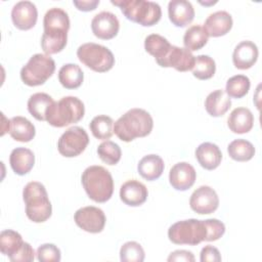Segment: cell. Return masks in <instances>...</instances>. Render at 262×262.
Returning a JSON list of instances; mask_svg holds the SVG:
<instances>
[{"instance_id":"15","label":"cell","mask_w":262,"mask_h":262,"mask_svg":"<svg viewBox=\"0 0 262 262\" xmlns=\"http://www.w3.org/2000/svg\"><path fill=\"white\" fill-rule=\"evenodd\" d=\"M38 18L36 5L31 1H19L12 7L11 19L13 25L23 31L32 29Z\"/></svg>"},{"instance_id":"31","label":"cell","mask_w":262,"mask_h":262,"mask_svg":"<svg viewBox=\"0 0 262 262\" xmlns=\"http://www.w3.org/2000/svg\"><path fill=\"white\" fill-rule=\"evenodd\" d=\"M24 244L21 235L12 230V229H5L2 230L0 233V251L3 255L11 258L14 256Z\"/></svg>"},{"instance_id":"11","label":"cell","mask_w":262,"mask_h":262,"mask_svg":"<svg viewBox=\"0 0 262 262\" xmlns=\"http://www.w3.org/2000/svg\"><path fill=\"white\" fill-rule=\"evenodd\" d=\"M74 219L81 229L90 233L101 232L106 221L103 211L94 206L80 208L76 211Z\"/></svg>"},{"instance_id":"43","label":"cell","mask_w":262,"mask_h":262,"mask_svg":"<svg viewBox=\"0 0 262 262\" xmlns=\"http://www.w3.org/2000/svg\"><path fill=\"white\" fill-rule=\"evenodd\" d=\"M74 5L81 11H91L94 10L99 4V0H82L73 1Z\"/></svg>"},{"instance_id":"5","label":"cell","mask_w":262,"mask_h":262,"mask_svg":"<svg viewBox=\"0 0 262 262\" xmlns=\"http://www.w3.org/2000/svg\"><path fill=\"white\" fill-rule=\"evenodd\" d=\"M112 4L119 6L127 19L143 27L156 25L162 16L161 6L145 0H112Z\"/></svg>"},{"instance_id":"12","label":"cell","mask_w":262,"mask_h":262,"mask_svg":"<svg viewBox=\"0 0 262 262\" xmlns=\"http://www.w3.org/2000/svg\"><path fill=\"white\" fill-rule=\"evenodd\" d=\"M189 206L191 210L198 214H211L217 210L219 198L212 187L202 185L191 193Z\"/></svg>"},{"instance_id":"2","label":"cell","mask_w":262,"mask_h":262,"mask_svg":"<svg viewBox=\"0 0 262 262\" xmlns=\"http://www.w3.org/2000/svg\"><path fill=\"white\" fill-rule=\"evenodd\" d=\"M154 127V120L148 112L142 108H131L114 124V132L119 139L130 142L137 137L147 136Z\"/></svg>"},{"instance_id":"26","label":"cell","mask_w":262,"mask_h":262,"mask_svg":"<svg viewBox=\"0 0 262 262\" xmlns=\"http://www.w3.org/2000/svg\"><path fill=\"white\" fill-rule=\"evenodd\" d=\"M8 132L14 140L20 142L31 141L36 134L35 126L27 118L21 116L10 119Z\"/></svg>"},{"instance_id":"9","label":"cell","mask_w":262,"mask_h":262,"mask_svg":"<svg viewBox=\"0 0 262 262\" xmlns=\"http://www.w3.org/2000/svg\"><path fill=\"white\" fill-rule=\"evenodd\" d=\"M79 60L97 73H105L115 64L113 52L105 46L93 42L84 43L77 49Z\"/></svg>"},{"instance_id":"42","label":"cell","mask_w":262,"mask_h":262,"mask_svg":"<svg viewBox=\"0 0 262 262\" xmlns=\"http://www.w3.org/2000/svg\"><path fill=\"white\" fill-rule=\"evenodd\" d=\"M169 262H172V261H185V262H193L195 259H194V256L193 254L190 252V251H186V250H176L174 252H172L168 259H167Z\"/></svg>"},{"instance_id":"28","label":"cell","mask_w":262,"mask_h":262,"mask_svg":"<svg viewBox=\"0 0 262 262\" xmlns=\"http://www.w3.org/2000/svg\"><path fill=\"white\" fill-rule=\"evenodd\" d=\"M58 80L64 88L76 89L82 85L84 74L78 64L66 63L58 71Z\"/></svg>"},{"instance_id":"29","label":"cell","mask_w":262,"mask_h":262,"mask_svg":"<svg viewBox=\"0 0 262 262\" xmlns=\"http://www.w3.org/2000/svg\"><path fill=\"white\" fill-rule=\"evenodd\" d=\"M208 34L203 26L194 25L188 28L183 36L184 48L191 51L202 49L208 42Z\"/></svg>"},{"instance_id":"18","label":"cell","mask_w":262,"mask_h":262,"mask_svg":"<svg viewBox=\"0 0 262 262\" xmlns=\"http://www.w3.org/2000/svg\"><path fill=\"white\" fill-rule=\"evenodd\" d=\"M168 15L174 26L183 28L193 20L194 8L189 1L171 0L168 4Z\"/></svg>"},{"instance_id":"32","label":"cell","mask_w":262,"mask_h":262,"mask_svg":"<svg viewBox=\"0 0 262 262\" xmlns=\"http://www.w3.org/2000/svg\"><path fill=\"white\" fill-rule=\"evenodd\" d=\"M229 157L237 162L250 161L255 155L254 145L246 139H235L227 146Z\"/></svg>"},{"instance_id":"17","label":"cell","mask_w":262,"mask_h":262,"mask_svg":"<svg viewBox=\"0 0 262 262\" xmlns=\"http://www.w3.org/2000/svg\"><path fill=\"white\" fill-rule=\"evenodd\" d=\"M148 195L146 186L138 180H128L120 188V199L123 203L131 207L142 205Z\"/></svg>"},{"instance_id":"19","label":"cell","mask_w":262,"mask_h":262,"mask_svg":"<svg viewBox=\"0 0 262 262\" xmlns=\"http://www.w3.org/2000/svg\"><path fill=\"white\" fill-rule=\"evenodd\" d=\"M258 47L252 41L239 42L232 53V61L236 69L248 70L252 68L258 58Z\"/></svg>"},{"instance_id":"36","label":"cell","mask_w":262,"mask_h":262,"mask_svg":"<svg viewBox=\"0 0 262 262\" xmlns=\"http://www.w3.org/2000/svg\"><path fill=\"white\" fill-rule=\"evenodd\" d=\"M97 154L102 162L111 166L118 164L122 156L120 146L111 140L100 143L97 147Z\"/></svg>"},{"instance_id":"23","label":"cell","mask_w":262,"mask_h":262,"mask_svg":"<svg viewBox=\"0 0 262 262\" xmlns=\"http://www.w3.org/2000/svg\"><path fill=\"white\" fill-rule=\"evenodd\" d=\"M254 125V116L252 112L247 107H236L234 108L228 119L227 126L233 132L237 134H243L249 132Z\"/></svg>"},{"instance_id":"39","label":"cell","mask_w":262,"mask_h":262,"mask_svg":"<svg viewBox=\"0 0 262 262\" xmlns=\"http://www.w3.org/2000/svg\"><path fill=\"white\" fill-rule=\"evenodd\" d=\"M206 225L208 229V235L206 238V242H214L219 239L225 232V225L223 222H221L218 219L212 218L207 219Z\"/></svg>"},{"instance_id":"3","label":"cell","mask_w":262,"mask_h":262,"mask_svg":"<svg viewBox=\"0 0 262 262\" xmlns=\"http://www.w3.org/2000/svg\"><path fill=\"white\" fill-rule=\"evenodd\" d=\"M81 181L87 195L96 203L107 202L114 192L112 174L102 166L93 165L86 168Z\"/></svg>"},{"instance_id":"30","label":"cell","mask_w":262,"mask_h":262,"mask_svg":"<svg viewBox=\"0 0 262 262\" xmlns=\"http://www.w3.org/2000/svg\"><path fill=\"white\" fill-rule=\"evenodd\" d=\"M171 46L170 42L159 34H150L144 40L145 51L152 55L157 62L167 55Z\"/></svg>"},{"instance_id":"38","label":"cell","mask_w":262,"mask_h":262,"mask_svg":"<svg viewBox=\"0 0 262 262\" xmlns=\"http://www.w3.org/2000/svg\"><path fill=\"white\" fill-rule=\"evenodd\" d=\"M37 259L41 262H58L61 259L60 250L53 244H43L37 249Z\"/></svg>"},{"instance_id":"27","label":"cell","mask_w":262,"mask_h":262,"mask_svg":"<svg viewBox=\"0 0 262 262\" xmlns=\"http://www.w3.org/2000/svg\"><path fill=\"white\" fill-rule=\"evenodd\" d=\"M53 103L54 100L49 94L38 92L30 96L28 100V111L36 120L46 121L47 112Z\"/></svg>"},{"instance_id":"24","label":"cell","mask_w":262,"mask_h":262,"mask_svg":"<svg viewBox=\"0 0 262 262\" xmlns=\"http://www.w3.org/2000/svg\"><path fill=\"white\" fill-rule=\"evenodd\" d=\"M164 161L158 155L144 156L139 161L137 166L139 175L148 181H152L160 178V176L164 172Z\"/></svg>"},{"instance_id":"20","label":"cell","mask_w":262,"mask_h":262,"mask_svg":"<svg viewBox=\"0 0 262 262\" xmlns=\"http://www.w3.org/2000/svg\"><path fill=\"white\" fill-rule=\"evenodd\" d=\"M232 17L225 10H219L211 13L204 24L208 36L220 37L227 34L232 28Z\"/></svg>"},{"instance_id":"16","label":"cell","mask_w":262,"mask_h":262,"mask_svg":"<svg viewBox=\"0 0 262 262\" xmlns=\"http://www.w3.org/2000/svg\"><path fill=\"white\" fill-rule=\"evenodd\" d=\"M196 172L194 168L186 163L180 162L175 164L169 173V181L176 190L184 191L189 189L195 182Z\"/></svg>"},{"instance_id":"41","label":"cell","mask_w":262,"mask_h":262,"mask_svg":"<svg viewBox=\"0 0 262 262\" xmlns=\"http://www.w3.org/2000/svg\"><path fill=\"white\" fill-rule=\"evenodd\" d=\"M200 260L201 262H220L221 255L217 248L208 245L202 249Z\"/></svg>"},{"instance_id":"33","label":"cell","mask_w":262,"mask_h":262,"mask_svg":"<svg viewBox=\"0 0 262 262\" xmlns=\"http://www.w3.org/2000/svg\"><path fill=\"white\" fill-rule=\"evenodd\" d=\"M89 128L95 138L106 140L114 133V121L106 115H99L91 120Z\"/></svg>"},{"instance_id":"34","label":"cell","mask_w":262,"mask_h":262,"mask_svg":"<svg viewBox=\"0 0 262 262\" xmlns=\"http://www.w3.org/2000/svg\"><path fill=\"white\" fill-rule=\"evenodd\" d=\"M250 79L245 75H235L226 82L225 92L229 97L242 98L250 90Z\"/></svg>"},{"instance_id":"21","label":"cell","mask_w":262,"mask_h":262,"mask_svg":"<svg viewBox=\"0 0 262 262\" xmlns=\"http://www.w3.org/2000/svg\"><path fill=\"white\" fill-rule=\"evenodd\" d=\"M195 158L204 169L214 170L221 163L222 152L215 143L203 142L195 149Z\"/></svg>"},{"instance_id":"6","label":"cell","mask_w":262,"mask_h":262,"mask_svg":"<svg viewBox=\"0 0 262 262\" xmlns=\"http://www.w3.org/2000/svg\"><path fill=\"white\" fill-rule=\"evenodd\" d=\"M85 114V106L81 99L76 96H64L49 107L46 121L49 125L57 128L79 122Z\"/></svg>"},{"instance_id":"10","label":"cell","mask_w":262,"mask_h":262,"mask_svg":"<svg viewBox=\"0 0 262 262\" xmlns=\"http://www.w3.org/2000/svg\"><path fill=\"white\" fill-rule=\"evenodd\" d=\"M89 143L87 132L79 126H73L66 130L58 139L57 149L66 158H74L81 155Z\"/></svg>"},{"instance_id":"37","label":"cell","mask_w":262,"mask_h":262,"mask_svg":"<svg viewBox=\"0 0 262 262\" xmlns=\"http://www.w3.org/2000/svg\"><path fill=\"white\" fill-rule=\"evenodd\" d=\"M144 257V250L137 242H127L120 249L122 262H142Z\"/></svg>"},{"instance_id":"13","label":"cell","mask_w":262,"mask_h":262,"mask_svg":"<svg viewBox=\"0 0 262 262\" xmlns=\"http://www.w3.org/2000/svg\"><path fill=\"white\" fill-rule=\"evenodd\" d=\"M119 29L118 17L110 11H101L94 15L91 20V30L94 36L102 40H110L116 37Z\"/></svg>"},{"instance_id":"7","label":"cell","mask_w":262,"mask_h":262,"mask_svg":"<svg viewBox=\"0 0 262 262\" xmlns=\"http://www.w3.org/2000/svg\"><path fill=\"white\" fill-rule=\"evenodd\" d=\"M208 229L205 220L187 219L174 223L168 229L169 239L176 245L196 246L206 241Z\"/></svg>"},{"instance_id":"35","label":"cell","mask_w":262,"mask_h":262,"mask_svg":"<svg viewBox=\"0 0 262 262\" xmlns=\"http://www.w3.org/2000/svg\"><path fill=\"white\" fill-rule=\"evenodd\" d=\"M192 75L199 80H208L212 78L216 71V63L209 55L201 54L195 57L192 68Z\"/></svg>"},{"instance_id":"8","label":"cell","mask_w":262,"mask_h":262,"mask_svg":"<svg viewBox=\"0 0 262 262\" xmlns=\"http://www.w3.org/2000/svg\"><path fill=\"white\" fill-rule=\"evenodd\" d=\"M55 62L50 55L36 53L20 70V79L28 86L44 84L54 73Z\"/></svg>"},{"instance_id":"4","label":"cell","mask_w":262,"mask_h":262,"mask_svg":"<svg viewBox=\"0 0 262 262\" xmlns=\"http://www.w3.org/2000/svg\"><path fill=\"white\" fill-rule=\"evenodd\" d=\"M27 217L35 222H45L52 213V206L45 186L38 181L29 182L23 190Z\"/></svg>"},{"instance_id":"25","label":"cell","mask_w":262,"mask_h":262,"mask_svg":"<svg viewBox=\"0 0 262 262\" xmlns=\"http://www.w3.org/2000/svg\"><path fill=\"white\" fill-rule=\"evenodd\" d=\"M230 105V97L222 89H217L211 92L205 100V108L212 117L223 116L229 110Z\"/></svg>"},{"instance_id":"1","label":"cell","mask_w":262,"mask_h":262,"mask_svg":"<svg viewBox=\"0 0 262 262\" xmlns=\"http://www.w3.org/2000/svg\"><path fill=\"white\" fill-rule=\"evenodd\" d=\"M44 33L41 38V47L47 54H55L63 50L68 41L70 18L68 13L58 7L47 10L43 18Z\"/></svg>"},{"instance_id":"14","label":"cell","mask_w":262,"mask_h":262,"mask_svg":"<svg viewBox=\"0 0 262 262\" xmlns=\"http://www.w3.org/2000/svg\"><path fill=\"white\" fill-rule=\"evenodd\" d=\"M195 61V56L186 48L172 45L167 55L157 62L163 68H174L178 72H187L192 70Z\"/></svg>"},{"instance_id":"40","label":"cell","mask_w":262,"mask_h":262,"mask_svg":"<svg viewBox=\"0 0 262 262\" xmlns=\"http://www.w3.org/2000/svg\"><path fill=\"white\" fill-rule=\"evenodd\" d=\"M34 259H35L34 249L27 242H24L19 251L14 256L9 258V260L12 262H32L34 261Z\"/></svg>"},{"instance_id":"22","label":"cell","mask_w":262,"mask_h":262,"mask_svg":"<svg viewBox=\"0 0 262 262\" xmlns=\"http://www.w3.org/2000/svg\"><path fill=\"white\" fill-rule=\"evenodd\" d=\"M9 163L15 174L26 175L34 167L35 155L29 148L16 147L10 154Z\"/></svg>"}]
</instances>
